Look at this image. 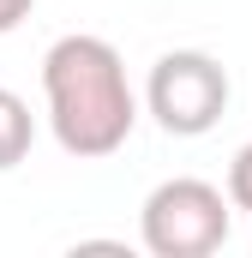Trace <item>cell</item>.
Instances as JSON below:
<instances>
[{"instance_id": "cell-1", "label": "cell", "mask_w": 252, "mask_h": 258, "mask_svg": "<svg viewBox=\"0 0 252 258\" xmlns=\"http://www.w3.org/2000/svg\"><path fill=\"white\" fill-rule=\"evenodd\" d=\"M42 96L54 144L78 162L114 156L138 126V96L126 84V60L114 42L72 30L42 54Z\"/></svg>"}, {"instance_id": "cell-4", "label": "cell", "mask_w": 252, "mask_h": 258, "mask_svg": "<svg viewBox=\"0 0 252 258\" xmlns=\"http://www.w3.org/2000/svg\"><path fill=\"white\" fill-rule=\"evenodd\" d=\"M30 138H36L30 102H24L18 90H6V84H0V174H6V168H18V162L30 156Z\"/></svg>"}, {"instance_id": "cell-5", "label": "cell", "mask_w": 252, "mask_h": 258, "mask_svg": "<svg viewBox=\"0 0 252 258\" xmlns=\"http://www.w3.org/2000/svg\"><path fill=\"white\" fill-rule=\"evenodd\" d=\"M228 204L252 216V138L234 150V162H228Z\"/></svg>"}, {"instance_id": "cell-6", "label": "cell", "mask_w": 252, "mask_h": 258, "mask_svg": "<svg viewBox=\"0 0 252 258\" xmlns=\"http://www.w3.org/2000/svg\"><path fill=\"white\" fill-rule=\"evenodd\" d=\"M30 6H36V0H0V36H6V30H18V24L30 18Z\"/></svg>"}, {"instance_id": "cell-3", "label": "cell", "mask_w": 252, "mask_h": 258, "mask_svg": "<svg viewBox=\"0 0 252 258\" xmlns=\"http://www.w3.org/2000/svg\"><path fill=\"white\" fill-rule=\"evenodd\" d=\"M228 66L204 48H168L144 78V108L168 138H204L228 114Z\"/></svg>"}, {"instance_id": "cell-2", "label": "cell", "mask_w": 252, "mask_h": 258, "mask_svg": "<svg viewBox=\"0 0 252 258\" xmlns=\"http://www.w3.org/2000/svg\"><path fill=\"white\" fill-rule=\"evenodd\" d=\"M228 192L198 180V174H174L138 210V240L156 258H210L228 240Z\"/></svg>"}]
</instances>
